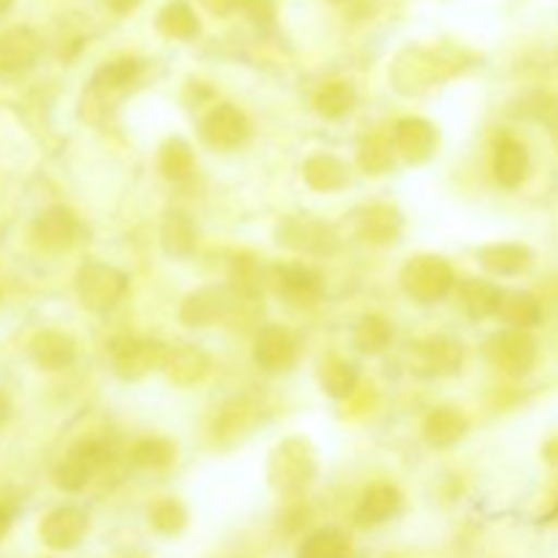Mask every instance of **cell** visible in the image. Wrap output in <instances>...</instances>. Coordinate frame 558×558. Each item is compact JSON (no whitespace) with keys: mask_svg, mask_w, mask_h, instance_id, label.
<instances>
[{"mask_svg":"<svg viewBox=\"0 0 558 558\" xmlns=\"http://www.w3.org/2000/svg\"><path fill=\"white\" fill-rule=\"evenodd\" d=\"M545 458H548L550 463H558V436L554 441H548V445H545Z\"/></svg>","mask_w":558,"mask_h":558,"instance_id":"ee69618b","label":"cell"},{"mask_svg":"<svg viewBox=\"0 0 558 558\" xmlns=\"http://www.w3.org/2000/svg\"><path fill=\"white\" fill-rule=\"evenodd\" d=\"M129 292V278L118 267L90 262L76 272V294L90 311H109Z\"/></svg>","mask_w":558,"mask_h":558,"instance_id":"3957f363","label":"cell"},{"mask_svg":"<svg viewBox=\"0 0 558 558\" xmlns=\"http://www.w3.org/2000/svg\"><path fill=\"white\" fill-rule=\"evenodd\" d=\"M501 289L494 287L483 278H469L461 283V303L469 311L472 319H488V316L499 314Z\"/></svg>","mask_w":558,"mask_h":558,"instance_id":"f546056e","label":"cell"},{"mask_svg":"<svg viewBox=\"0 0 558 558\" xmlns=\"http://www.w3.org/2000/svg\"><path fill=\"white\" fill-rule=\"evenodd\" d=\"M199 3L205 5V9L210 11V14L229 16V14H234V11H238V9H243L245 0H199Z\"/></svg>","mask_w":558,"mask_h":558,"instance_id":"b9f144b4","label":"cell"},{"mask_svg":"<svg viewBox=\"0 0 558 558\" xmlns=\"http://www.w3.org/2000/svg\"><path fill=\"white\" fill-rule=\"evenodd\" d=\"M441 60L434 52H425V49H409L401 58L396 60V69H392V82L401 93H420L425 87L434 85L439 80Z\"/></svg>","mask_w":558,"mask_h":558,"instance_id":"9a60e30c","label":"cell"},{"mask_svg":"<svg viewBox=\"0 0 558 558\" xmlns=\"http://www.w3.org/2000/svg\"><path fill=\"white\" fill-rule=\"evenodd\" d=\"M466 434H469V420L466 414L456 407H439L425 417L423 436L430 447L445 450V447L458 445Z\"/></svg>","mask_w":558,"mask_h":558,"instance_id":"ffe728a7","label":"cell"},{"mask_svg":"<svg viewBox=\"0 0 558 558\" xmlns=\"http://www.w3.org/2000/svg\"><path fill=\"white\" fill-rule=\"evenodd\" d=\"M554 136H556V145H558V129H556V134H554Z\"/></svg>","mask_w":558,"mask_h":558,"instance_id":"c3c4849f","label":"cell"},{"mask_svg":"<svg viewBox=\"0 0 558 558\" xmlns=\"http://www.w3.org/2000/svg\"><path fill=\"white\" fill-rule=\"evenodd\" d=\"M412 365L423 376H450L463 365V347L452 338L434 336L420 341L412 352Z\"/></svg>","mask_w":558,"mask_h":558,"instance_id":"4fadbf2b","label":"cell"},{"mask_svg":"<svg viewBox=\"0 0 558 558\" xmlns=\"http://www.w3.org/2000/svg\"><path fill=\"white\" fill-rule=\"evenodd\" d=\"M354 101H357V93H354V87L349 85V82H327V85L316 93L314 107L322 118L338 120L343 118V114L352 112Z\"/></svg>","mask_w":558,"mask_h":558,"instance_id":"8d00e7d4","label":"cell"},{"mask_svg":"<svg viewBox=\"0 0 558 558\" xmlns=\"http://www.w3.org/2000/svg\"><path fill=\"white\" fill-rule=\"evenodd\" d=\"M109 461V447L101 439H85L69 450L54 469V485L65 494H76L93 480V474Z\"/></svg>","mask_w":558,"mask_h":558,"instance_id":"8992f818","label":"cell"},{"mask_svg":"<svg viewBox=\"0 0 558 558\" xmlns=\"http://www.w3.org/2000/svg\"><path fill=\"white\" fill-rule=\"evenodd\" d=\"M267 283V272L262 270L259 262L251 254H238L229 262V287L245 303H256L262 294V287Z\"/></svg>","mask_w":558,"mask_h":558,"instance_id":"83f0119b","label":"cell"},{"mask_svg":"<svg viewBox=\"0 0 558 558\" xmlns=\"http://www.w3.org/2000/svg\"><path fill=\"white\" fill-rule=\"evenodd\" d=\"M234 300H238V294L232 289L202 287L180 305V322L189 327H210L227 319L229 311L234 308Z\"/></svg>","mask_w":558,"mask_h":558,"instance_id":"30bf717a","label":"cell"},{"mask_svg":"<svg viewBox=\"0 0 558 558\" xmlns=\"http://www.w3.org/2000/svg\"><path fill=\"white\" fill-rule=\"evenodd\" d=\"M278 245L300 251V254H332L338 245L336 234L327 223L311 221V218H287L276 229Z\"/></svg>","mask_w":558,"mask_h":558,"instance_id":"ba28073f","label":"cell"},{"mask_svg":"<svg viewBox=\"0 0 558 558\" xmlns=\"http://www.w3.org/2000/svg\"><path fill=\"white\" fill-rule=\"evenodd\" d=\"M161 245L172 259H189L196 251V227L185 213H167L161 223Z\"/></svg>","mask_w":558,"mask_h":558,"instance_id":"f1b7e54d","label":"cell"},{"mask_svg":"<svg viewBox=\"0 0 558 558\" xmlns=\"http://www.w3.org/2000/svg\"><path fill=\"white\" fill-rule=\"evenodd\" d=\"M150 523L161 534H180L189 523V512L178 499H161L158 505H153Z\"/></svg>","mask_w":558,"mask_h":558,"instance_id":"f35d334b","label":"cell"},{"mask_svg":"<svg viewBox=\"0 0 558 558\" xmlns=\"http://www.w3.org/2000/svg\"><path fill=\"white\" fill-rule=\"evenodd\" d=\"M76 234H80V221L69 207H47L33 221V240L47 251L71 248L76 243Z\"/></svg>","mask_w":558,"mask_h":558,"instance_id":"5bb4252c","label":"cell"},{"mask_svg":"<svg viewBox=\"0 0 558 558\" xmlns=\"http://www.w3.org/2000/svg\"><path fill=\"white\" fill-rule=\"evenodd\" d=\"M401 501V490H398L396 485H371L357 505V521L363 523V526H381V523H387L390 518L398 515Z\"/></svg>","mask_w":558,"mask_h":558,"instance_id":"603a6c76","label":"cell"},{"mask_svg":"<svg viewBox=\"0 0 558 558\" xmlns=\"http://www.w3.org/2000/svg\"><path fill=\"white\" fill-rule=\"evenodd\" d=\"M298 338L281 325H265L256 336L254 343V360L259 368L270 371V374H281L298 363Z\"/></svg>","mask_w":558,"mask_h":558,"instance_id":"8fae6325","label":"cell"},{"mask_svg":"<svg viewBox=\"0 0 558 558\" xmlns=\"http://www.w3.org/2000/svg\"><path fill=\"white\" fill-rule=\"evenodd\" d=\"M174 458H178V447L163 436H147V439L136 441L134 450H131L134 466L147 469V472H163V469L172 466Z\"/></svg>","mask_w":558,"mask_h":558,"instance_id":"d6a6232c","label":"cell"},{"mask_svg":"<svg viewBox=\"0 0 558 558\" xmlns=\"http://www.w3.org/2000/svg\"><path fill=\"white\" fill-rule=\"evenodd\" d=\"M161 368L174 385L189 387L205 379V374L210 371V360H207V354L202 349L189 347V343H178V347L167 349Z\"/></svg>","mask_w":558,"mask_h":558,"instance_id":"d6986e66","label":"cell"},{"mask_svg":"<svg viewBox=\"0 0 558 558\" xmlns=\"http://www.w3.org/2000/svg\"><path fill=\"white\" fill-rule=\"evenodd\" d=\"M480 265L490 272V276L499 278H512L521 276L532 265V251L521 243H496L480 248Z\"/></svg>","mask_w":558,"mask_h":558,"instance_id":"44dd1931","label":"cell"},{"mask_svg":"<svg viewBox=\"0 0 558 558\" xmlns=\"http://www.w3.org/2000/svg\"><path fill=\"white\" fill-rule=\"evenodd\" d=\"M319 381H322V390H325L330 398H349L354 390H357L360 371L354 368L349 360L332 357L322 365Z\"/></svg>","mask_w":558,"mask_h":558,"instance_id":"d590c367","label":"cell"},{"mask_svg":"<svg viewBox=\"0 0 558 558\" xmlns=\"http://www.w3.org/2000/svg\"><path fill=\"white\" fill-rule=\"evenodd\" d=\"M403 218L396 207L390 205H371L368 210L360 216V234L368 243L376 245H390L401 238Z\"/></svg>","mask_w":558,"mask_h":558,"instance_id":"d4e9b609","label":"cell"},{"mask_svg":"<svg viewBox=\"0 0 558 558\" xmlns=\"http://www.w3.org/2000/svg\"><path fill=\"white\" fill-rule=\"evenodd\" d=\"M456 276H452V267L447 265L441 256L434 254H420L414 259H409L401 270V287L407 292V298H412L414 303L430 305L439 303L450 294Z\"/></svg>","mask_w":558,"mask_h":558,"instance_id":"7a4b0ae2","label":"cell"},{"mask_svg":"<svg viewBox=\"0 0 558 558\" xmlns=\"http://www.w3.org/2000/svg\"><path fill=\"white\" fill-rule=\"evenodd\" d=\"M436 142H439V134H436L434 123L423 118L401 120V123H396V131H392L396 153H401L409 163L430 161L436 153Z\"/></svg>","mask_w":558,"mask_h":558,"instance_id":"2e32d148","label":"cell"},{"mask_svg":"<svg viewBox=\"0 0 558 558\" xmlns=\"http://www.w3.org/2000/svg\"><path fill=\"white\" fill-rule=\"evenodd\" d=\"M163 354L167 349L156 341H142V338H114L109 343V360H112V368L120 379H142L147 371L158 368L163 363Z\"/></svg>","mask_w":558,"mask_h":558,"instance_id":"52a82bcc","label":"cell"},{"mask_svg":"<svg viewBox=\"0 0 558 558\" xmlns=\"http://www.w3.org/2000/svg\"><path fill=\"white\" fill-rule=\"evenodd\" d=\"M485 357L507 376H526L537 363V343L526 330H501L485 341Z\"/></svg>","mask_w":558,"mask_h":558,"instance_id":"5b68a950","label":"cell"},{"mask_svg":"<svg viewBox=\"0 0 558 558\" xmlns=\"http://www.w3.org/2000/svg\"><path fill=\"white\" fill-rule=\"evenodd\" d=\"M136 74H140V63H136L134 58L109 60V63H104L101 69L93 74L90 93H96L98 98H104L107 93L125 90V87L136 80Z\"/></svg>","mask_w":558,"mask_h":558,"instance_id":"4dcf8cb0","label":"cell"},{"mask_svg":"<svg viewBox=\"0 0 558 558\" xmlns=\"http://www.w3.org/2000/svg\"><path fill=\"white\" fill-rule=\"evenodd\" d=\"M31 357L41 371H65L76 360V343L60 330H41L31 338Z\"/></svg>","mask_w":558,"mask_h":558,"instance_id":"ac0fdd59","label":"cell"},{"mask_svg":"<svg viewBox=\"0 0 558 558\" xmlns=\"http://www.w3.org/2000/svg\"><path fill=\"white\" fill-rule=\"evenodd\" d=\"M298 558H352V543L338 529H319L300 545Z\"/></svg>","mask_w":558,"mask_h":558,"instance_id":"e575fe53","label":"cell"},{"mask_svg":"<svg viewBox=\"0 0 558 558\" xmlns=\"http://www.w3.org/2000/svg\"><path fill=\"white\" fill-rule=\"evenodd\" d=\"M158 167H161L163 178L172 180V183H183L194 174V150L185 140L180 136H172L161 145V153H158Z\"/></svg>","mask_w":558,"mask_h":558,"instance_id":"1f68e13d","label":"cell"},{"mask_svg":"<svg viewBox=\"0 0 558 558\" xmlns=\"http://www.w3.org/2000/svg\"><path fill=\"white\" fill-rule=\"evenodd\" d=\"M392 341V327L390 322L381 319V316L368 314L360 316L357 325L352 327V343L363 354H379L390 347Z\"/></svg>","mask_w":558,"mask_h":558,"instance_id":"836d02e7","label":"cell"},{"mask_svg":"<svg viewBox=\"0 0 558 558\" xmlns=\"http://www.w3.org/2000/svg\"><path fill=\"white\" fill-rule=\"evenodd\" d=\"M251 425H254V409L245 407V403H232L229 409H223L221 420H218V430L229 436L243 434Z\"/></svg>","mask_w":558,"mask_h":558,"instance_id":"ab89813d","label":"cell"},{"mask_svg":"<svg viewBox=\"0 0 558 558\" xmlns=\"http://www.w3.org/2000/svg\"><path fill=\"white\" fill-rule=\"evenodd\" d=\"M529 172V150L523 142L505 140L496 142V153H494V178L499 180L505 189H515V185L523 183Z\"/></svg>","mask_w":558,"mask_h":558,"instance_id":"cb8c5ba5","label":"cell"},{"mask_svg":"<svg viewBox=\"0 0 558 558\" xmlns=\"http://www.w3.org/2000/svg\"><path fill=\"white\" fill-rule=\"evenodd\" d=\"M156 27L161 31V36L174 38V41H191L199 36V16L189 0H172L156 16Z\"/></svg>","mask_w":558,"mask_h":558,"instance_id":"484cf974","label":"cell"},{"mask_svg":"<svg viewBox=\"0 0 558 558\" xmlns=\"http://www.w3.org/2000/svg\"><path fill=\"white\" fill-rule=\"evenodd\" d=\"M243 11L256 22V25H270L272 16H276L270 0H245Z\"/></svg>","mask_w":558,"mask_h":558,"instance_id":"60d3db41","label":"cell"},{"mask_svg":"<svg viewBox=\"0 0 558 558\" xmlns=\"http://www.w3.org/2000/svg\"><path fill=\"white\" fill-rule=\"evenodd\" d=\"M9 414H11V403H9V398H5L3 392H0V425H3L5 420H9Z\"/></svg>","mask_w":558,"mask_h":558,"instance_id":"f6af8a7d","label":"cell"},{"mask_svg":"<svg viewBox=\"0 0 558 558\" xmlns=\"http://www.w3.org/2000/svg\"><path fill=\"white\" fill-rule=\"evenodd\" d=\"M9 526H11V518H9V512H5L3 507H0V539H3L5 534H9Z\"/></svg>","mask_w":558,"mask_h":558,"instance_id":"bcb514c9","label":"cell"},{"mask_svg":"<svg viewBox=\"0 0 558 558\" xmlns=\"http://www.w3.org/2000/svg\"><path fill=\"white\" fill-rule=\"evenodd\" d=\"M316 477L314 450L305 439H287L270 458V483L278 494L300 496Z\"/></svg>","mask_w":558,"mask_h":558,"instance_id":"6da1fadb","label":"cell"},{"mask_svg":"<svg viewBox=\"0 0 558 558\" xmlns=\"http://www.w3.org/2000/svg\"><path fill=\"white\" fill-rule=\"evenodd\" d=\"M41 58V38L36 31L25 25L9 27L5 33H0V71H27L38 63Z\"/></svg>","mask_w":558,"mask_h":558,"instance_id":"e0dca14e","label":"cell"},{"mask_svg":"<svg viewBox=\"0 0 558 558\" xmlns=\"http://www.w3.org/2000/svg\"><path fill=\"white\" fill-rule=\"evenodd\" d=\"M303 178L319 194H336L349 185V169L347 163L330 153H316L303 163Z\"/></svg>","mask_w":558,"mask_h":558,"instance_id":"7402d4cb","label":"cell"},{"mask_svg":"<svg viewBox=\"0 0 558 558\" xmlns=\"http://www.w3.org/2000/svg\"><path fill=\"white\" fill-rule=\"evenodd\" d=\"M90 521H87V512L80 507H58V510L49 512L47 518L38 526L41 534V543L52 550H71L85 539Z\"/></svg>","mask_w":558,"mask_h":558,"instance_id":"7c38bea8","label":"cell"},{"mask_svg":"<svg viewBox=\"0 0 558 558\" xmlns=\"http://www.w3.org/2000/svg\"><path fill=\"white\" fill-rule=\"evenodd\" d=\"M357 163L365 174H385L390 172L392 163H396V145L385 136H371L368 142H363L357 153Z\"/></svg>","mask_w":558,"mask_h":558,"instance_id":"74e56055","label":"cell"},{"mask_svg":"<svg viewBox=\"0 0 558 558\" xmlns=\"http://www.w3.org/2000/svg\"><path fill=\"white\" fill-rule=\"evenodd\" d=\"M11 3H14V0H0V14H3V11H9Z\"/></svg>","mask_w":558,"mask_h":558,"instance_id":"7dc6e473","label":"cell"},{"mask_svg":"<svg viewBox=\"0 0 558 558\" xmlns=\"http://www.w3.org/2000/svg\"><path fill=\"white\" fill-rule=\"evenodd\" d=\"M104 3H107L114 14H131V11L140 5V0H104Z\"/></svg>","mask_w":558,"mask_h":558,"instance_id":"7bdbcfd3","label":"cell"},{"mask_svg":"<svg viewBox=\"0 0 558 558\" xmlns=\"http://www.w3.org/2000/svg\"><path fill=\"white\" fill-rule=\"evenodd\" d=\"M499 316L507 325H512V330H529V327L539 325L543 308L534 294L521 292V289H501Z\"/></svg>","mask_w":558,"mask_h":558,"instance_id":"4316f807","label":"cell"},{"mask_svg":"<svg viewBox=\"0 0 558 558\" xmlns=\"http://www.w3.org/2000/svg\"><path fill=\"white\" fill-rule=\"evenodd\" d=\"M267 283L287 305L298 311H308L319 305L325 294V281L316 270L305 265H276L267 270Z\"/></svg>","mask_w":558,"mask_h":558,"instance_id":"277c9868","label":"cell"},{"mask_svg":"<svg viewBox=\"0 0 558 558\" xmlns=\"http://www.w3.org/2000/svg\"><path fill=\"white\" fill-rule=\"evenodd\" d=\"M202 140L218 150H234L243 145L251 134L248 118L232 104H218L202 120Z\"/></svg>","mask_w":558,"mask_h":558,"instance_id":"9c48e42d","label":"cell"}]
</instances>
